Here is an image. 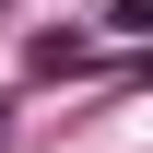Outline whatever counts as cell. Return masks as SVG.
Returning <instances> with one entry per match:
<instances>
[{
	"instance_id": "obj_1",
	"label": "cell",
	"mask_w": 153,
	"mask_h": 153,
	"mask_svg": "<svg viewBox=\"0 0 153 153\" xmlns=\"http://www.w3.org/2000/svg\"><path fill=\"white\" fill-rule=\"evenodd\" d=\"M106 24H118V36H141V24H153V0H106Z\"/></svg>"
}]
</instances>
